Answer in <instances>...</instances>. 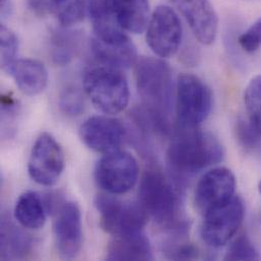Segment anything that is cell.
<instances>
[{"mask_svg": "<svg viewBox=\"0 0 261 261\" xmlns=\"http://www.w3.org/2000/svg\"><path fill=\"white\" fill-rule=\"evenodd\" d=\"M223 158L224 149L221 142L213 134L197 128H178L167 151L170 171L179 183L220 163Z\"/></svg>", "mask_w": 261, "mask_h": 261, "instance_id": "cell-1", "label": "cell"}, {"mask_svg": "<svg viewBox=\"0 0 261 261\" xmlns=\"http://www.w3.org/2000/svg\"><path fill=\"white\" fill-rule=\"evenodd\" d=\"M135 82L142 106L170 123L176 98V85L169 64L163 58H141L135 67Z\"/></svg>", "mask_w": 261, "mask_h": 261, "instance_id": "cell-2", "label": "cell"}, {"mask_svg": "<svg viewBox=\"0 0 261 261\" xmlns=\"http://www.w3.org/2000/svg\"><path fill=\"white\" fill-rule=\"evenodd\" d=\"M139 203L158 225L184 232L186 223L179 219V197L172 183L158 169L145 171L139 185Z\"/></svg>", "mask_w": 261, "mask_h": 261, "instance_id": "cell-3", "label": "cell"}, {"mask_svg": "<svg viewBox=\"0 0 261 261\" xmlns=\"http://www.w3.org/2000/svg\"><path fill=\"white\" fill-rule=\"evenodd\" d=\"M84 90L93 105L106 115L124 111L129 103V86L120 69L99 66L90 69L84 77Z\"/></svg>", "mask_w": 261, "mask_h": 261, "instance_id": "cell-4", "label": "cell"}, {"mask_svg": "<svg viewBox=\"0 0 261 261\" xmlns=\"http://www.w3.org/2000/svg\"><path fill=\"white\" fill-rule=\"evenodd\" d=\"M213 108V93L198 76L181 74L176 83L175 109L178 128L192 129L206 120Z\"/></svg>", "mask_w": 261, "mask_h": 261, "instance_id": "cell-5", "label": "cell"}, {"mask_svg": "<svg viewBox=\"0 0 261 261\" xmlns=\"http://www.w3.org/2000/svg\"><path fill=\"white\" fill-rule=\"evenodd\" d=\"M102 228L114 237L142 232L147 214L139 202L125 201L112 194H100L95 199Z\"/></svg>", "mask_w": 261, "mask_h": 261, "instance_id": "cell-6", "label": "cell"}, {"mask_svg": "<svg viewBox=\"0 0 261 261\" xmlns=\"http://www.w3.org/2000/svg\"><path fill=\"white\" fill-rule=\"evenodd\" d=\"M139 167L136 159L127 151L116 150L102 156L95 168L97 185L108 194L127 193L138 180Z\"/></svg>", "mask_w": 261, "mask_h": 261, "instance_id": "cell-7", "label": "cell"}, {"mask_svg": "<svg viewBox=\"0 0 261 261\" xmlns=\"http://www.w3.org/2000/svg\"><path fill=\"white\" fill-rule=\"evenodd\" d=\"M244 213V204L238 196L206 212L200 229L203 242L213 248L226 245L240 228Z\"/></svg>", "mask_w": 261, "mask_h": 261, "instance_id": "cell-8", "label": "cell"}, {"mask_svg": "<svg viewBox=\"0 0 261 261\" xmlns=\"http://www.w3.org/2000/svg\"><path fill=\"white\" fill-rule=\"evenodd\" d=\"M183 29L178 14L167 5L158 6L146 28V43L160 58L174 56L182 42Z\"/></svg>", "mask_w": 261, "mask_h": 261, "instance_id": "cell-9", "label": "cell"}, {"mask_svg": "<svg viewBox=\"0 0 261 261\" xmlns=\"http://www.w3.org/2000/svg\"><path fill=\"white\" fill-rule=\"evenodd\" d=\"M64 152L59 142L49 133H42L35 141L28 171L33 181L42 186H53L64 170Z\"/></svg>", "mask_w": 261, "mask_h": 261, "instance_id": "cell-10", "label": "cell"}, {"mask_svg": "<svg viewBox=\"0 0 261 261\" xmlns=\"http://www.w3.org/2000/svg\"><path fill=\"white\" fill-rule=\"evenodd\" d=\"M56 249L65 259L76 257L83 246L82 213L76 202L66 201L58 210L53 224Z\"/></svg>", "mask_w": 261, "mask_h": 261, "instance_id": "cell-11", "label": "cell"}, {"mask_svg": "<svg viewBox=\"0 0 261 261\" xmlns=\"http://www.w3.org/2000/svg\"><path fill=\"white\" fill-rule=\"evenodd\" d=\"M235 189L236 178L233 172L225 167L214 168L198 181L194 194L195 204L204 215L230 201L235 196Z\"/></svg>", "mask_w": 261, "mask_h": 261, "instance_id": "cell-12", "label": "cell"}, {"mask_svg": "<svg viewBox=\"0 0 261 261\" xmlns=\"http://www.w3.org/2000/svg\"><path fill=\"white\" fill-rule=\"evenodd\" d=\"M126 136L123 123L109 116L91 117L80 127L82 141L92 150L104 154L119 150Z\"/></svg>", "mask_w": 261, "mask_h": 261, "instance_id": "cell-13", "label": "cell"}, {"mask_svg": "<svg viewBox=\"0 0 261 261\" xmlns=\"http://www.w3.org/2000/svg\"><path fill=\"white\" fill-rule=\"evenodd\" d=\"M190 27L195 38L211 45L218 35L219 18L210 0H172Z\"/></svg>", "mask_w": 261, "mask_h": 261, "instance_id": "cell-14", "label": "cell"}, {"mask_svg": "<svg viewBox=\"0 0 261 261\" xmlns=\"http://www.w3.org/2000/svg\"><path fill=\"white\" fill-rule=\"evenodd\" d=\"M3 70L13 80L19 91L30 97L40 95L48 85V71L45 65L34 59H15Z\"/></svg>", "mask_w": 261, "mask_h": 261, "instance_id": "cell-15", "label": "cell"}, {"mask_svg": "<svg viewBox=\"0 0 261 261\" xmlns=\"http://www.w3.org/2000/svg\"><path fill=\"white\" fill-rule=\"evenodd\" d=\"M91 48L95 58L104 66L121 70L136 63V48L127 35L110 41L94 37Z\"/></svg>", "mask_w": 261, "mask_h": 261, "instance_id": "cell-16", "label": "cell"}, {"mask_svg": "<svg viewBox=\"0 0 261 261\" xmlns=\"http://www.w3.org/2000/svg\"><path fill=\"white\" fill-rule=\"evenodd\" d=\"M108 260H151L152 250L148 238L142 232L114 237L107 249Z\"/></svg>", "mask_w": 261, "mask_h": 261, "instance_id": "cell-17", "label": "cell"}, {"mask_svg": "<svg viewBox=\"0 0 261 261\" xmlns=\"http://www.w3.org/2000/svg\"><path fill=\"white\" fill-rule=\"evenodd\" d=\"M87 9L94 28V37L113 40L125 35L117 21L113 0H89Z\"/></svg>", "mask_w": 261, "mask_h": 261, "instance_id": "cell-18", "label": "cell"}, {"mask_svg": "<svg viewBox=\"0 0 261 261\" xmlns=\"http://www.w3.org/2000/svg\"><path fill=\"white\" fill-rule=\"evenodd\" d=\"M48 203L34 191L22 193L14 205V219L24 229L40 230L47 220Z\"/></svg>", "mask_w": 261, "mask_h": 261, "instance_id": "cell-19", "label": "cell"}, {"mask_svg": "<svg viewBox=\"0 0 261 261\" xmlns=\"http://www.w3.org/2000/svg\"><path fill=\"white\" fill-rule=\"evenodd\" d=\"M113 6L123 31L141 34L146 30L150 18L148 0H113Z\"/></svg>", "mask_w": 261, "mask_h": 261, "instance_id": "cell-20", "label": "cell"}, {"mask_svg": "<svg viewBox=\"0 0 261 261\" xmlns=\"http://www.w3.org/2000/svg\"><path fill=\"white\" fill-rule=\"evenodd\" d=\"M33 245V240L9 219L2 216L1 219V258L21 259L25 257Z\"/></svg>", "mask_w": 261, "mask_h": 261, "instance_id": "cell-21", "label": "cell"}, {"mask_svg": "<svg viewBox=\"0 0 261 261\" xmlns=\"http://www.w3.org/2000/svg\"><path fill=\"white\" fill-rule=\"evenodd\" d=\"M81 36L69 30H58L51 38V55L58 65L68 64L79 51Z\"/></svg>", "mask_w": 261, "mask_h": 261, "instance_id": "cell-22", "label": "cell"}, {"mask_svg": "<svg viewBox=\"0 0 261 261\" xmlns=\"http://www.w3.org/2000/svg\"><path fill=\"white\" fill-rule=\"evenodd\" d=\"M237 138L247 150H255L261 139V122L251 119H241L237 123Z\"/></svg>", "mask_w": 261, "mask_h": 261, "instance_id": "cell-23", "label": "cell"}, {"mask_svg": "<svg viewBox=\"0 0 261 261\" xmlns=\"http://www.w3.org/2000/svg\"><path fill=\"white\" fill-rule=\"evenodd\" d=\"M260 258L258 251L250 239L245 236H239L229 247L226 260H258Z\"/></svg>", "mask_w": 261, "mask_h": 261, "instance_id": "cell-24", "label": "cell"}, {"mask_svg": "<svg viewBox=\"0 0 261 261\" xmlns=\"http://www.w3.org/2000/svg\"><path fill=\"white\" fill-rule=\"evenodd\" d=\"M244 103L249 117L261 122V74L254 76L246 87Z\"/></svg>", "mask_w": 261, "mask_h": 261, "instance_id": "cell-25", "label": "cell"}, {"mask_svg": "<svg viewBox=\"0 0 261 261\" xmlns=\"http://www.w3.org/2000/svg\"><path fill=\"white\" fill-rule=\"evenodd\" d=\"M60 109L68 116H79L85 108V100L82 92L73 87L63 91L59 99Z\"/></svg>", "mask_w": 261, "mask_h": 261, "instance_id": "cell-26", "label": "cell"}, {"mask_svg": "<svg viewBox=\"0 0 261 261\" xmlns=\"http://www.w3.org/2000/svg\"><path fill=\"white\" fill-rule=\"evenodd\" d=\"M1 44V66L4 68L10 62L15 60L18 51V39L16 35L4 24L0 30Z\"/></svg>", "mask_w": 261, "mask_h": 261, "instance_id": "cell-27", "label": "cell"}, {"mask_svg": "<svg viewBox=\"0 0 261 261\" xmlns=\"http://www.w3.org/2000/svg\"><path fill=\"white\" fill-rule=\"evenodd\" d=\"M29 9L38 16H46L50 13L56 15L75 2L76 0H25Z\"/></svg>", "mask_w": 261, "mask_h": 261, "instance_id": "cell-28", "label": "cell"}, {"mask_svg": "<svg viewBox=\"0 0 261 261\" xmlns=\"http://www.w3.org/2000/svg\"><path fill=\"white\" fill-rule=\"evenodd\" d=\"M241 48L249 53L257 51L261 46V16L239 37Z\"/></svg>", "mask_w": 261, "mask_h": 261, "instance_id": "cell-29", "label": "cell"}, {"mask_svg": "<svg viewBox=\"0 0 261 261\" xmlns=\"http://www.w3.org/2000/svg\"><path fill=\"white\" fill-rule=\"evenodd\" d=\"M85 4L82 0H76L63 10H61L56 16L58 21L64 28H69L79 23L85 16Z\"/></svg>", "mask_w": 261, "mask_h": 261, "instance_id": "cell-30", "label": "cell"}, {"mask_svg": "<svg viewBox=\"0 0 261 261\" xmlns=\"http://www.w3.org/2000/svg\"><path fill=\"white\" fill-rule=\"evenodd\" d=\"M168 258L175 259V260H187V259H194L198 256L197 249L192 244H178L169 246L167 249Z\"/></svg>", "mask_w": 261, "mask_h": 261, "instance_id": "cell-31", "label": "cell"}, {"mask_svg": "<svg viewBox=\"0 0 261 261\" xmlns=\"http://www.w3.org/2000/svg\"><path fill=\"white\" fill-rule=\"evenodd\" d=\"M254 151H257L259 154L261 155V139L260 141H259V143H258V145L256 146V148H255V150Z\"/></svg>", "mask_w": 261, "mask_h": 261, "instance_id": "cell-32", "label": "cell"}, {"mask_svg": "<svg viewBox=\"0 0 261 261\" xmlns=\"http://www.w3.org/2000/svg\"><path fill=\"white\" fill-rule=\"evenodd\" d=\"M7 1H8V0H1V7H2V9L5 7Z\"/></svg>", "mask_w": 261, "mask_h": 261, "instance_id": "cell-33", "label": "cell"}, {"mask_svg": "<svg viewBox=\"0 0 261 261\" xmlns=\"http://www.w3.org/2000/svg\"><path fill=\"white\" fill-rule=\"evenodd\" d=\"M258 190H259V193L261 194V181L259 182V184H258Z\"/></svg>", "mask_w": 261, "mask_h": 261, "instance_id": "cell-34", "label": "cell"}]
</instances>
